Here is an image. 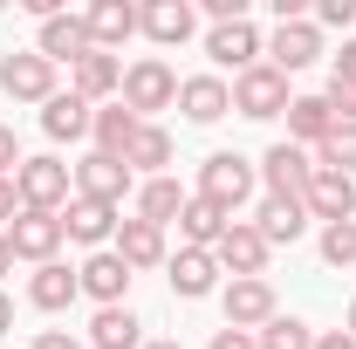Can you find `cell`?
<instances>
[{
    "label": "cell",
    "mask_w": 356,
    "mask_h": 349,
    "mask_svg": "<svg viewBox=\"0 0 356 349\" xmlns=\"http://www.w3.org/2000/svg\"><path fill=\"white\" fill-rule=\"evenodd\" d=\"M254 185H261V172H254V158H240V151H213V158L199 165V199H213L226 219L254 199Z\"/></svg>",
    "instance_id": "1"
},
{
    "label": "cell",
    "mask_w": 356,
    "mask_h": 349,
    "mask_svg": "<svg viewBox=\"0 0 356 349\" xmlns=\"http://www.w3.org/2000/svg\"><path fill=\"white\" fill-rule=\"evenodd\" d=\"M117 103L131 110L137 124H151V110H172V103H178V76H172V62H158V55H137L131 69H124Z\"/></svg>",
    "instance_id": "2"
},
{
    "label": "cell",
    "mask_w": 356,
    "mask_h": 349,
    "mask_svg": "<svg viewBox=\"0 0 356 349\" xmlns=\"http://www.w3.org/2000/svg\"><path fill=\"white\" fill-rule=\"evenodd\" d=\"M14 192H21V206L28 213H62L69 199H76V172L62 165V158H21V172H14Z\"/></svg>",
    "instance_id": "3"
},
{
    "label": "cell",
    "mask_w": 356,
    "mask_h": 349,
    "mask_svg": "<svg viewBox=\"0 0 356 349\" xmlns=\"http://www.w3.org/2000/svg\"><path fill=\"white\" fill-rule=\"evenodd\" d=\"M233 110H240V117H254V124L288 117V76H281L274 62H254L247 76H233Z\"/></svg>",
    "instance_id": "4"
},
{
    "label": "cell",
    "mask_w": 356,
    "mask_h": 349,
    "mask_svg": "<svg viewBox=\"0 0 356 349\" xmlns=\"http://www.w3.org/2000/svg\"><path fill=\"white\" fill-rule=\"evenodd\" d=\"M76 172V199H96V206H124L137 192V172L124 158H110V151H89L83 165H69Z\"/></svg>",
    "instance_id": "5"
},
{
    "label": "cell",
    "mask_w": 356,
    "mask_h": 349,
    "mask_svg": "<svg viewBox=\"0 0 356 349\" xmlns=\"http://www.w3.org/2000/svg\"><path fill=\"white\" fill-rule=\"evenodd\" d=\"M226 329H247V336H261L267 322L281 315V302H274V281L267 274H254V281H226Z\"/></svg>",
    "instance_id": "6"
},
{
    "label": "cell",
    "mask_w": 356,
    "mask_h": 349,
    "mask_svg": "<svg viewBox=\"0 0 356 349\" xmlns=\"http://www.w3.org/2000/svg\"><path fill=\"white\" fill-rule=\"evenodd\" d=\"M62 213H28L21 206V219L7 226V247H14V261H35V267H48L55 254H62Z\"/></svg>",
    "instance_id": "7"
},
{
    "label": "cell",
    "mask_w": 356,
    "mask_h": 349,
    "mask_svg": "<svg viewBox=\"0 0 356 349\" xmlns=\"http://www.w3.org/2000/svg\"><path fill=\"white\" fill-rule=\"evenodd\" d=\"M267 247L261 233H254V219H233L220 233V247H213V261H220V274H233V281H254V274H267Z\"/></svg>",
    "instance_id": "8"
},
{
    "label": "cell",
    "mask_w": 356,
    "mask_h": 349,
    "mask_svg": "<svg viewBox=\"0 0 356 349\" xmlns=\"http://www.w3.org/2000/svg\"><path fill=\"white\" fill-rule=\"evenodd\" d=\"M0 96H7V103H48V96H55V62L35 55V48H28V55H7V62H0Z\"/></svg>",
    "instance_id": "9"
},
{
    "label": "cell",
    "mask_w": 356,
    "mask_h": 349,
    "mask_svg": "<svg viewBox=\"0 0 356 349\" xmlns=\"http://www.w3.org/2000/svg\"><path fill=\"white\" fill-rule=\"evenodd\" d=\"M254 172H261V185L274 192V199H302V192H309V178H315V158L302 151V144H274Z\"/></svg>",
    "instance_id": "10"
},
{
    "label": "cell",
    "mask_w": 356,
    "mask_h": 349,
    "mask_svg": "<svg viewBox=\"0 0 356 349\" xmlns=\"http://www.w3.org/2000/svg\"><path fill=\"white\" fill-rule=\"evenodd\" d=\"M110 254L131 267V274H144V267H165L172 254H165V226H144V219H117V240H110Z\"/></svg>",
    "instance_id": "11"
},
{
    "label": "cell",
    "mask_w": 356,
    "mask_h": 349,
    "mask_svg": "<svg viewBox=\"0 0 356 349\" xmlns=\"http://www.w3.org/2000/svg\"><path fill=\"white\" fill-rule=\"evenodd\" d=\"M206 55H213L220 69H240V76H247V69L267 55V42H261V28H254V21H220V28L206 35Z\"/></svg>",
    "instance_id": "12"
},
{
    "label": "cell",
    "mask_w": 356,
    "mask_h": 349,
    "mask_svg": "<svg viewBox=\"0 0 356 349\" xmlns=\"http://www.w3.org/2000/svg\"><path fill=\"white\" fill-rule=\"evenodd\" d=\"M302 206H309V219H322V226H343V219H356V185L343 172H322V165H315Z\"/></svg>",
    "instance_id": "13"
},
{
    "label": "cell",
    "mask_w": 356,
    "mask_h": 349,
    "mask_svg": "<svg viewBox=\"0 0 356 349\" xmlns=\"http://www.w3.org/2000/svg\"><path fill=\"white\" fill-rule=\"evenodd\" d=\"M267 62H274L281 76H295V69L322 62V28H315V21H281L274 42H267Z\"/></svg>",
    "instance_id": "14"
},
{
    "label": "cell",
    "mask_w": 356,
    "mask_h": 349,
    "mask_svg": "<svg viewBox=\"0 0 356 349\" xmlns=\"http://www.w3.org/2000/svg\"><path fill=\"white\" fill-rule=\"evenodd\" d=\"M76 281H83V295H89L96 308H124V295H131V267L117 261L110 247H103V254H89V261L76 267Z\"/></svg>",
    "instance_id": "15"
},
{
    "label": "cell",
    "mask_w": 356,
    "mask_h": 349,
    "mask_svg": "<svg viewBox=\"0 0 356 349\" xmlns=\"http://www.w3.org/2000/svg\"><path fill=\"white\" fill-rule=\"evenodd\" d=\"M137 28H144L158 48H178V42H192L199 7H192V0H151V7H137Z\"/></svg>",
    "instance_id": "16"
},
{
    "label": "cell",
    "mask_w": 356,
    "mask_h": 349,
    "mask_svg": "<svg viewBox=\"0 0 356 349\" xmlns=\"http://www.w3.org/2000/svg\"><path fill=\"white\" fill-rule=\"evenodd\" d=\"M165 267H172V295L178 302H206V295L220 288V261H213L206 247H178Z\"/></svg>",
    "instance_id": "17"
},
{
    "label": "cell",
    "mask_w": 356,
    "mask_h": 349,
    "mask_svg": "<svg viewBox=\"0 0 356 349\" xmlns=\"http://www.w3.org/2000/svg\"><path fill=\"white\" fill-rule=\"evenodd\" d=\"M62 233H69L76 247H96V254H103V247L117 240V206H96V199H69V206H62Z\"/></svg>",
    "instance_id": "18"
},
{
    "label": "cell",
    "mask_w": 356,
    "mask_h": 349,
    "mask_svg": "<svg viewBox=\"0 0 356 349\" xmlns=\"http://www.w3.org/2000/svg\"><path fill=\"white\" fill-rule=\"evenodd\" d=\"M89 48H96V42H89V21H83V14H55V21H42V35H35V55L69 62V69L83 62Z\"/></svg>",
    "instance_id": "19"
},
{
    "label": "cell",
    "mask_w": 356,
    "mask_h": 349,
    "mask_svg": "<svg viewBox=\"0 0 356 349\" xmlns=\"http://www.w3.org/2000/svg\"><path fill=\"white\" fill-rule=\"evenodd\" d=\"M254 233H261L267 247H295V240L309 233V206H302V199H274V192H267L261 213H254Z\"/></svg>",
    "instance_id": "20"
},
{
    "label": "cell",
    "mask_w": 356,
    "mask_h": 349,
    "mask_svg": "<svg viewBox=\"0 0 356 349\" xmlns=\"http://www.w3.org/2000/svg\"><path fill=\"white\" fill-rule=\"evenodd\" d=\"M69 89H76L89 110H96L103 96H117V89H124V62H117V55H103V48H89L83 62L69 69Z\"/></svg>",
    "instance_id": "21"
},
{
    "label": "cell",
    "mask_w": 356,
    "mask_h": 349,
    "mask_svg": "<svg viewBox=\"0 0 356 349\" xmlns=\"http://www.w3.org/2000/svg\"><path fill=\"white\" fill-rule=\"evenodd\" d=\"M178 110H185V124H220L226 110H233V89L220 76H185L178 83Z\"/></svg>",
    "instance_id": "22"
},
{
    "label": "cell",
    "mask_w": 356,
    "mask_h": 349,
    "mask_svg": "<svg viewBox=\"0 0 356 349\" xmlns=\"http://www.w3.org/2000/svg\"><path fill=\"white\" fill-rule=\"evenodd\" d=\"M336 131V110H329V96H288V144H302V151H322Z\"/></svg>",
    "instance_id": "23"
},
{
    "label": "cell",
    "mask_w": 356,
    "mask_h": 349,
    "mask_svg": "<svg viewBox=\"0 0 356 349\" xmlns=\"http://www.w3.org/2000/svg\"><path fill=\"white\" fill-rule=\"evenodd\" d=\"M89 124H96V110H89L76 89H55L42 103V131L55 137V144H76V137H89Z\"/></svg>",
    "instance_id": "24"
},
{
    "label": "cell",
    "mask_w": 356,
    "mask_h": 349,
    "mask_svg": "<svg viewBox=\"0 0 356 349\" xmlns=\"http://www.w3.org/2000/svg\"><path fill=\"white\" fill-rule=\"evenodd\" d=\"M83 295V281H76V267H62V261H48L28 274V302L42 308V315H62V308Z\"/></svg>",
    "instance_id": "25"
},
{
    "label": "cell",
    "mask_w": 356,
    "mask_h": 349,
    "mask_svg": "<svg viewBox=\"0 0 356 349\" xmlns=\"http://www.w3.org/2000/svg\"><path fill=\"white\" fill-rule=\"evenodd\" d=\"M83 21H89V42L103 48V55H110V48H124V42L137 35V7H131V0H96Z\"/></svg>",
    "instance_id": "26"
},
{
    "label": "cell",
    "mask_w": 356,
    "mask_h": 349,
    "mask_svg": "<svg viewBox=\"0 0 356 349\" xmlns=\"http://www.w3.org/2000/svg\"><path fill=\"white\" fill-rule=\"evenodd\" d=\"M151 336H144V322L131 315V302L124 308H96V322H89V349H144Z\"/></svg>",
    "instance_id": "27"
},
{
    "label": "cell",
    "mask_w": 356,
    "mask_h": 349,
    "mask_svg": "<svg viewBox=\"0 0 356 349\" xmlns=\"http://www.w3.org/2000/svg\"><path fill=\"white\" fill-rule=\"evenodd\" d=\"M185 199H192V192H185L178 178H144V185H137V219H144V226H172V219L185 213Z\"/></svg>",
    "instance_id": "28"
},
{
    "label": "cell",
    "mask_w": 356,
    "mask_h": 349,
    "mask_svg": "<svg viewBox=\"0 0 356 349\" xmlns=\"http://www.w3.org/2000/svg\"><path fill=\"white\" fill-rule=\"evenodd\" d=\"M226 226H233V219H226L213 199H199V192H192V199H185V213H178V233H185V247H206V254L220 247Z\"/></svg>",
    "instance_id": "29"
},
{
    "label": "cell",
    "mask_w": 356,
    "mask_h": 349,
    "mask_svg": "<svg viewBox=\"0 0 356 349\" xmlns=\"http://www.w3.org/2000/svg\"><path fill=\"white\" fill-rule=\"evenodd\" d=\"M124 165H131V172H144V178H165V165H172V131H165V124H137L131 151H124Z\"/></svg>",
    "instance_id": "30"
},
{
    "label": "cell",
    "mask_w": 356,
    "mask_h": 349,
    "mask_svg": "<svg viewBox=\"0 0 356 349\" xmlns=\"http://www.w3.org/2000/svg\"><path fill=\"white\" fill-rule=\"evenodd\" d=\"M89 137H96V151H110V158H124L137 137V117L124 110V103H110V110H96V124H89Z\"/></svg>",
    "instance_id": "31"
},
{
    "label": "cell",
    "mask_w": 356,
    "mask_h": 349,
    "mask_svg": "<svg viewBox=\"0 0 356 349\" xmlns=\"http://www.w3.org/2000/svg\"><path fill=\"white\" fill-rule=\"evenodd\" d=\"M254 343H261V349H315V329L302 322V315H274Z\"/></svg>",
    "instance_id": "32"
},
{
    "label": "cell",
    "mask_w": 356,
    "mask_h": 349,
    "mask_svg": "<svg viewBox=\"0 0 356 349\" xmlns=\"http://www.w3.org/2000/svg\"><path fill=\"white\" fill-rule=\"evenodd\" d=\"M315 165H322V172H343V178H350V172H356V124H336V131H329V144L315 151Z\"/></svg>",
    "instance_id": "33"
},
{
    "label": "cell",
    "mask_w": 356,
    "mask_h": 349,
    "mask_svg": "<svg viewBox=\"0 0 356 349\" xmlns=\"http://www.w3.org/2000/svg\"><path fill=\"white\" fill-rule=\"evenodd\" d=\"M322 261H329V267H356V219L322 226Z\"/></svg>",
    "instance_id": "34"
},
{
    "label": "cell",
    "mask_w": 356,
    "mask_h": 349,
    "mask_svg": "<svg viewBox=\"0 0 356 349\" xmlns=\"http://www.w3.org/2000/svg\"><path fill=\"white\" fill-rule=\"evenodd\" d=\"M315 28H356V0H322L315 7Z\"/></svg>",
    "instance_id": "35"
},
{
    "label": "cell",
    "mask_w": 356,
    "mask_h": 349,
    "mask_svg": "<svg viewBox=\"0 0 356 349\" xmlns=\"http://www.w3.org/2000/svg\"><path fill=\"white\" fill-rule=\"evenodd\" d=\"M329 110H336V124H356V83H329Z\"/></svg>",
    "instance_id": "36"
},
{
    "label": "cell",
    "mask_w": 356,
    "mask_h": 349,
    "mask_svg": "<svg viewBox=\"0 0 356 349\" xmlns=\"http://www.w3.org/2000/svg\"><path fill=\"white\" fill-rule=\"evenodd\" d=\"M329 83H356V35H343V55H336V69H329Z\"/></svg>",
    "instance_id": "37"
},
{
    "label": "cell",
    "mask_w": 356,
    "mask_h": 349,
    "mask_svg": "<svg viewBox=\"0 0 356 349\" xmlns=\"http://www.w3.org/2000/svg\"><path fill=\"white\" fill-rule=\"evenodd\" d=\"M28 349H89V343H83V336H69V329H42Z\"/></svg>",
    "instance_id": "38"
},
{
    "label": "cell",
    "mask_w": 356,
    "mask_h": 349,
    "mask_svg": "<svg viewBox=\"0 0 356 349\" xmlns=\"http://www.w3.org/2000/svg\"><path fill=\"white\" fill-rule=\"evenodd\" d=\"M21 219V192H14V178H0V233Z\"/></svg>",
    "instance_id": "39"
},
{
    "label": "cell",
    "mask_w": 356,
    "mask_h": 349,
    "mask_svg": "<svg viewBox=\"0 0 356 349\" xmlns=\"http://www.w3.org/2000/svg\"><path fill=\"white\" fill-rule=\"evenodd\" d=\"M21 172V144H14V131L0 124V178H14Z\"/></svg>",
    "instance_id": "40"
},
{
    "label": "cell",
    "mask_w": 356,
    "mask_h": 349,
    "mask_svg": "<svg viewBox=\"0 0 356 349\" xmlns=\"http://www.w3.org/2000/svg\"><path fill=\"white\" fill-rule=\"evenodd\" d=\"M206 349H261V343H254L247 329H213V343H206Z\"/></svg>",
    "instance_id": "41"
},
{
    "label": "cell",
    "mask_w": 356,
    "mask_h": 349,
    "mask_svg": "<svg viewBox=\"0 0 356 349\" xmlns=\"http://www.w3.org/2000/svg\"><path fill=\"white\" fill-rule=\"evenodd\" d=\"M315 349H356V336H350V329H322V336H315Z\"/></svg>",
    "instance_id": "42"
},
{
    "label": "cell",
    "mask_w": 356,
    "mask_h": 349,
    "mask_svg": "<svg viewBox=\"0 0 356 349\" xmlns=\"http://www.w3.org/2000/svg\"><path fill=\"white\" fill-rule=\"evenodd\" d=\"M7 329H14V302L0 295V336H7Z\"/></svg>",
    "instance_id": "43"
},
{
    "label": "cell",
    "mask_w": 356,
    "mask_h": 349,
    "mask_svg": "<svg viewBox=\"0 0 356 349\" xmlns=\"http://www.w3.org/2000/svg\"><path fill=\"white\" fill-rule=\"evenodd\" d=\"M7 267H14V247H7V233H0V274H7Z\"/></svg>",
    "instance_id": "44"
},
{
    "label": "cell",
    "mask_w": 356,
    "mask_h": 349,
    "mask_svg": "<svg viewBox=\"0 0 356 349\" xmlns=\"http://www.w3.org/2000/svg\"><path fill=\"white\" fill-rule=\"evenodd\" d=\"M343 329H350V336H356V302H350V315H343Z\"/></svg>",
    "instance_id": "45"
},
{
    "label": "cell",
    "mask_w": 356,
    "mask_h": 349,
    "mask_svg": "<svg viewBox=\"0 0 356 349\" xmlns=\"http://www.w3.org/2000/svg\"><path fill=\"white\" fill-rule=\"evenodd\" d=\"M144 349H185V343H165V336H158V343H144Z\"/></svg>",
    "instance_id": "46"
}]
</instances>
